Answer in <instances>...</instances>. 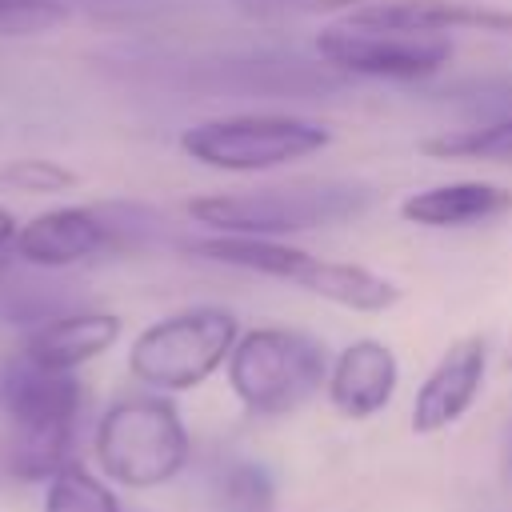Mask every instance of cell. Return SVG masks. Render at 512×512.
<instances>
[{"label": "cell", "mask_w": 512, "mask_h": 512, "mask_svg": "<svg viewBox=\"0 0 512 512\" xmlns=\"http://www.w3.org/2000/svg\"><path fill=\"white\" fill-rule=\"evenodd\" d=\"M120 316L116 312H64L44 320L40 328L28 332L20 352H28L36 364L56 368V372H76L88 360L104 356L120 340Z\"/></svg>", "instance_id": "obj_13"}, {"label": "cell", "mask_w": 512, "mask_h": 512, "mask_svg": "<svg viewBox=\"0 0 512 512\" xmlns=\"http://www.w3.org/2000/svg\"><path fill=\"white\" fill-rule=\"evenodd\" d=\"M504 368L512 372V344H508V352H504Z\"/></svg>", "instance_id": "obj_23"}, {"label": "cell", "mask_w": 512, "mask_h": 512, "mask_svg": "<svg viewBox=\"0 0 512 512\" xmlns=\"http://www.w3.org/2000/svg\"><path fill=\"white\" fill-rule=\"evenodd\" d=\"M228 384L236 400L256 416H288L304 408L328 384V348L312 332L264 324L240 332L228 360Z\"/></svg>", "instance_id": "obj_3"}, {"label": "cell", "mask_w": 512, "mask_h": 512, "mask_svg": "<svg viewBox=\"0 0 512 512\" xmlns=\"http://www.w3.org/2000/svg\"><path fill=\"white\" fill-rule=\"evenodd\" d=\"M508 476H512V456H508Z\"/></svg>", "instance_id": "obj_24"}, {"label": "cell", "mask_w": 512, "mask_h": 512, "mask_svg": "<svg viewBox=\"0 0 512 512\" xmlns=\"http://www.w3.org/2000/svg\"><path fill=\"white\" fill-rule=\"evenodd\" d=\"M280 280H288V284H296V288H304V292H312L336 308H348V312H388L400 300V288L388 276H380L364 264L312 256L296 244L288 252Z\"/></svg>", "instance_id": "obj_11"}, {"label": "cell", "mask_w": 512, "mask_h": 512, "mask_svg": "<svg viewBox=\"0 0 512 512\" xmlns=\"http://www.w3.org/2000/svg\"><path fill=\"white\" fill-rule=\"evenodd\" d=\"M76 372L36 364L28 352H12L0 364V416L8 444V476L48 480L72 460V436L80 416Z\"/></svg>", "instance_id": "obj_1"}, {"label": "cell", "mask_w": 512, "mask_h": 512, "mask_svg": "<svg viewBox=\"0 0 512 512\" xmlns=\"http://www.w3.org/2000/svg\"><path fill=\"white\" fill-rule=\"evenodd\" d=\"M64 0H0V40L8 36H44L68 24Z\"/></svg>", "instance_id": "obj_18"}, {"label": "cell", "mask_w": 512, "mask_h": 512, "mask_svg": "<svg viewBox=\"0 0 512 512\" xmlns=\"http://www.w3.org/2000/svg\"><path fill=\"white\" fill-rule=\"evenodd\" d=\"M332 144V128L292 112H236L184 128L180 148L216 172H268L308 160Z\"/></svg>", "instance_id": "obj_5"}, {"label": "cell", "mask_w": 512, "mask_h": 512, "mask_svg": "<svg viewBox=\"0 0 512 512\" xmlns=\"http://www.w3.org/2000/svg\"><path fill=\"white\" fill-rule=\"evenodd\" d=\"M512 212V192L488 180L432 184L400 200V216L420 228H472Z\"/></svg>", "instance_id": "obj_14"}, {"label": "cell", "mask_w": 512, "mask_h": 512, "mask_svg": "<svg viewBox=\"0 0 512 512\" xmlns=\"http://www.w3.org/2000/svg\"><path fill=\"white\" fill-rule=\"evenodd\" d=\"M252 20H300V16H332L356 12L368 0H232Z\"/></svg>", "instance_id": "obj_20"}, {"label": "cell", "mask_w": 512, "mask_h": 512, "mask_svg": "<svg viewBox=\"0 0 512 512\" xmlns=\"http://www.w3.org/2000/svg\"><path fill=\"white\" fill-rule=\"evenodd\" d=\"M348 20L360 24H384V28H412V32H492V36H512V12L508 8H488L472 0H368Z\"/></svg>", "instance_id": "obj_12"}, {"label": "cell", "mask_w": 512, "mask_h": 512, "mask_svg": "<svg viewBox=\"0 0 512 512\" xmlns=\"http://www.w3.org/2000/svg\"><path fill=\"white\" fill-rule=\"evenodd\" d=\"M488 372V340L484 336H460L444 348L436 368L424 376L412 400V432L432 436L456 424L480 396Z\"/></svg>", "instance_id": "obj_9"}, {"label": "cell", "mask_w": 512, "mask_h": 512, "mask_svg": "<svg viewBox=\"0 0 512 512\" xmlns=\"http://www.w3.org/2000/svg\"><path fill=\"white\" fill-rule=\"evenodd\" d=\"M44 512H124V508L96 472H88L80 460H68L48 476Z\"/></svg>", "instance_id": "obj_15"}, {"label": "cell", "mask_w": 512, "mask_h": 512, "mask_svg": "<svg viewBox=\"0 0 512 512\" xmlns=\"http://www.w3.org/2000/svg\"><path fill=\"white\" fill-rule=\"evenodd\" d=\"M124 220L100 204H60L16 228L12 252L36 268H72L100 252L124 248Z\"/></svg>", "instance_id": "obj_8"}, {"label": "cell", "mask_w": 512, "mask_h": 512, "mask_svg": "<svg viewBox=\"0 0 512 512\" xmlns=\"http://www.w3.org/2000/svg\"><path fill=\"white\" fill-rule=\"evenodd\" d=\"M0 184L16 188V192H32V196H48V192H64L76 184V172L56 164V160H40V156H24L0 168Z\"/></svg>", "instance_id": "obj_19"}, {"label": "cell", "mask_w": 512, "mask_h": 512, "mask_svg": "<svg viewBox=\"0 0 512 512\" xmlns=\"http://www.w3.org/2000/svg\"><path fill=\"white\" fill-rule=\"evenodd\" d=\"M96 464L112 484L124 488H160L188 464V428L176 404L160 392L120 396L104 408L96 436Z\"/></svg>", "instance_id": "obj_4"}, {"label": "cell", "mask_w": 512, "mask_h": 512, "mask_svg": "<svg viewBox=\"0 0 512 512\" xmlns=\"http://www.w3.org/2000/svg\"><path fill=\"white\" fill-rule=\"evenodd\" d=\"M400 384V364L396 352L384 340H352L348 348H340V356L328 368V400L340 416L348 420H368L380 408H388V400L396 396Z\"/></svg>", "instance_id": "obj_10"}, {"label": "cell", "mask_w": 512, "mask_h": 512, "mask_svg": "<svg viewBox=\"0 0 512 512\" xmlns=\"http://www.w3.org/2000/svg\"><path fill=\"white\" fill-rule=\"evenodd\" d=\"M372 188L360 180H292L248 192H208L188 200V216L224 236H268L284 240L312 228H332L368 212Z\"/></svg>", "instance_id": "obj_2"}, {"label": "cell", "mask_w": 512, "mask_h": 512, "mask_svg": "<svg viewBox=\"0 0 512 512\" xmlns=\"http://www.w3.org/2000/svg\"><path fill=\"white\" fill-rule=\"evenodd\" d=\"M236 336L240 324L228 308L196 304L148 324L128 348V372L152 392H188L228 360Z\"/></svg>", "instance_id": "obj_6"}, {"label": "cell", "mask_w": 512, "mask_h": 512, "mask_svg": "<svg viewBox=\"0 0 512 512\" xmlns=\"http://www.w3.org/2000/svg\"><path fill=\"white\" fill-rule=\"evenodd\" d=\"M316 52L352 76L368 80H424L452 60V40L444 32H412L340 20L316 36Z\"/></svg>", "instance_id": "obj_7"}, {"label": "cell", "mask_w": 512, "mask_h": 512, "mask_svg": "<svg viewBox=\"0 0 512 512\" xmlns=\"http://www.w3.org/2000/svg\"><path fill=\"white\" fill-rule=\"evenodd\" d=\"M16 228H20V224L12 220V212H8V208H0V252H4V248H12Z\"/></svg>", "instance_id": "obj_21"}, {"label": "cell", "mask_w": 512, "mask_h": 512, "mask_svg": "<svg viewBox=\"0 0 512 512\" xmlns=\"http://www.w3.org/2000/svg\"><path fill=\"white\" fill-rule=\"evenodd\" d=\"M0 476H8V444H4V432H0Z\"/></svg>", "instance_id": "obj_22"}, {"label": "cell", "mask_w": 512, "mask_h": 512, "mask_svg": "<svg viewBox=\"0 0 512 512\" xmlns=\"http://www.w3.org/2000/svg\"><path fill=\"white\" fill-rule=\"evenodd\" d=\"M420 152L436 160H492V164H512V120L480 124V128H460V132H440L420 140Z\"/></svg>", "instance_id": "obj_16"}, {"label": "cell", "mask_w": 512, "mask_h": 512, "mask_svg": "<svg viewBox=\"0 0 512 512\" xmlns=\"http://www.w3.org/2000/svg\"><path fill=\"white\" fill-rule=\"evenodd\" d=\"M212 504H216V512H272L276 508V484H272L264 464L232 460L216 476Z\"/></svg>", "instance_id": "obj_17"}]
</instances>
